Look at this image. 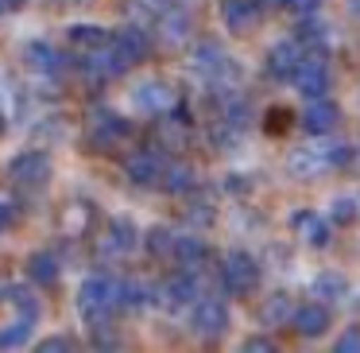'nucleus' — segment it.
I'll use <instances>...</instances> for the list:
<instances>
[{"label":"nucleus","instance_id":"f257e3e1","mask_svg":"<svg viewBox=\"0 0 360 353\" xmlns=\"http://www.w3.org/2000/svg\"><path fill=\"white\" fill-rule=\"evenodd\" d=\"M78 311L89 326H101L112 322V314L124 311V280H112V275H89L78 287Z\"/></svg>","mask_w":360,"mask_h":353},{"label":"nucleus","instance_id":"f03ea898","mask_svg":"<svg viewBox=\"0 0 360 353\" xmlns=\"http://www.w3.org/2000/svg\"><path fill=\"white\" fill-rule=\"evenodd\" d=\"M167 163H171V151H163V144H148V148H136L124 159V175L136 187H159Z\"/></svg>","mask_w":360,"mask_h":353},{"label":"nucleus","instance_id":"7ed1b4c3","mask_svg":"<svg viewBox=\"0 0 360 353\" xmlns=\"http://www.w3.org/2000/svg\"><path fill=\"white\" fill-rule=\"evenodd\" d=\"M128 136V120L120 117V113L105 109V105H97V109H89L86 117V140L94 144L97 151H112L120 140Z\"/></svg>","mask_w":360,"mask_h":353},{"label":"nucleus","instance_id":"20e7f679","mask_svg":"<svg viewBox=\"0 0 360 353\" xmlns=\"http://www.w3.org/2000/svg\"><path fill=\"white\" fill-rule=\"evenodd\" d=\"M256 283H259V264L248 252H229V256H221V287L229 295H252Z\"/></svg>","mask_w":360,"mask_h":353},{"label":"nucleus","instance_id":"39448f33","mask_svg":"<svg viewBox=\"0 0 360 353\" xmlns=\"http://www.w3.org/2000/svg\"><path fill=\"white\" fill-rule=\"evenodd\" d=\"M229 306L221 303L217 295H202L190 303V326H194L198 337H221L229 330Z\"/></svg>","mask_w":360,"mask_h":353},{"label":"nucleus","instance_id":"423d86ee","mask_svg":"<svg viewBox=\"0 0 360 353\" xmlns=\"http://www.w3.org/2000/svg\"><path fill=\"white\" fill-rule=\"evenodd\" d=\"M287 171L295 179H318V175L333 171L329 167V151H326V136H314V144H302L287 156Z\"/></svg>","mask_w":360,"mask_h":353},{"label":"nucleus","instance_id":"0eeeda50","mask_svg":"<svg viewBox=\"0 0 360 353\" xmlns=\"http://www.w3.org/2000/svg\"><path fill=\"white\" fill-rule=\"evenodd\" d=\"M8 179L24 190H35L51 179V159L43 151H20L8 159Z\"/></svg>","mask_w":360,"mask_h":353},{"label":"nucleus","instance_id":"6e6552de","mask_svg":"<svg viewBox=\"0 0 360 353\" xmlns=\"http://www.w3.org/2000/svg\"><path fill=\"white\" fill-rule=\"evenodd\" d=\"M302 43H298V35L295 39H279L271 51H267V63H264V70H267V78L271 82H295V70H298V63H302Z\"/></svg>","mask_w":360,"mask_h":353},{"label":"nucleus","instance_id":"1a4fd4ad","mask_svg":"<svg viewBox=\"0 0 360 353\" xmlns=\"http://www.w3.org/2000/svg\"><path fill=\"white\" fill-rule=\"evenodd\" d=\"M132 105H136V113H148V117H167L171 109H179L174 105V89L167 82H140L132 89Z\"/></svg>","mask_w":360,"mask_h":353},{"label":"nucleus","instance_id":"9d476101","mask_svg":"<svg viewBox=\"0 0 360 353\" xmlns=\"http://www.w3.org/2000/svg\"><path fill=\"white\" fill-rule=\"evenodd\" d=\"M295 89L302 97H326L329 94V66L321 55H306L295 70Z\"/></svg>","mask_w":360,"mask_h":353},{"label":"nucleus","instance_id":"9b49d317","mask_svg":"<svg viewBox=\"0 0 360 353\" xmlns=\"http://www.w3.org/2000/svg\"><path fill=\"white\" fill-rule=\"evenodd\" d=\"M136 244H140V233H136V225H132V221H124V218H117V221H109V225H105L101 256L124 260V256H132V252H136Z\"/></svg>","mask_w":360,"mask_h":353},{"label":"nucleus","instance_id":"f8f14e48","mask_svg":"<svg viewBox=\"0 0 360 353\" xmlns=\"http://www.w3.org/2000/svg\"><path fill=\"white\" fill-rule=\"evenodd\" d=\"M337 125H341V109H337L329 97H310V105H306L302 113V128L310 136H329L337 132Z\"/></svg>","mask_w":360,"mask_h":353},{"label":"nucleus","instance_id":"ddd939ff","mask_svg":"<svg viewBox=\"0 0 360 353\" xmlns=\"http://www.w3.org/2000/svg\"><path fill=\"white\" fill-rule=\"evenodd\" d=\"M155 35L163 47H182L194 35V24H190V16L182 8H163L155 16Z\"/></svg>","mask_w":360,"mask_h":353},{"label":"nucleus","instance_id":"4468645a","mask_svg":"<svg viewBox=\"0 0 360 353\" xmlns=\"http://www.w3.org/2000/svg\"><path fill=\"white\" fill-rule=\"evenodd\" d=\"M24 58H27V66H32L35 74H47V78H58V74L66 70V55L47 39H32L27 51H24Z\"/></svg>","mask_w":360,"mask_h":353},{"label":"nucleus","instance_id":"2eb2a0df","mask_svg":"<svg viewBox=\"0 0 360 353\" xmlns=\"http://www.w3.org/2000/svg\"><path fill=\"white\" fill-rule=\"evenodd\" d=\"M290 221H295V233L302 237L306 244H314V249H326L329 244V229H333L329 218H321V213H314V210H298Z\"/></svg>","mask_w":360,"mask_h":353},{"label":"nucleus","instance_id":"dca6fc26","mask_svg":"<svg viewBox=\"0 0 360 353\" xmlns=\"http://www.w3.org/2000/svg\"><path fill=\"white\" fill-rule=\"evenodd\" d=\"M112 43H117V47L124 51V58H128L132 66L148 63V55H151V35L143 32V27H136V24L120 27V32L112 35Z\"/></svg>","mask_w":360,"mask_h":353},{"label":"nucleus","instance_id":"f3484780","mask_svg":"<svg viewBox=\"0 0 360 353\" xmlns=\"http://www.w3.org/2000/svg\"><path fill=\"white\" fill-rule=\"evenodd\" d=\"M295 311H298V306L290 303V295H283V291H275V295H267L264 303H259V322H264L267 330L295 326Z\"/></svg>","mask_w":360,"mask_h":353},{"label":"nucleus","instance_id":"a211bd4d","mask_svg":"<svg viewBox=\"0 0 360 353\" xmlns=\"http://www.w3.org/2000/svg\"><path fill=\"white\" fill-rule=\"evenodd\" d=\"M295 330L302 337H321L329 330V306L321 303V299L318 303H302L295 311Z\"/></svg>","mask_w":360,"mask_h":353},{"label":"nucleus","instance_id":"6ab92c4d","mask_svg":"<svg viewBox=\"0 0 360 353\" xmlns=\"http://www.w3.org/2000/svg\"><path fill=\"white\" fill-rule=\"evenodd\" d=\"M259 16L256 0H221V20H225L229 32H248Z\"/></svg>","mask_w":360,"mask_h":353},{"label":"nucleus","instance_id":"aec40b11","mask_svg":"<svg viewBox=\"0 0 360 353\" xmlns=\"http://www.w3.org/2000/svg\"><path fill=\"white\" fill-rule=\"evenodd\" d=\"M58 275H63V264H58L55 252H32L27 256V280L35 287H55Z\"/></svg>","mask_w":360,"mask_h":353},{"label":"nucleus","instance_id":"412c9836","mask_svg":"<svg viewBox=\"0 0 360 353\" xmlns=\"http://www.w3.org/2000/svg\"><path fill=\"white\" fill-rule=\"evenodd\" d=\"M174 260H179V268L202 272L205 260H210V244L198 241V237H179V244H174Z\"/></svg>","mask_w":360,"mask_h":353},{"label":"nucleus","instance_id":"4be33fe9","mask_svg":"<svg viewBox=\"0 0 360 353\" xmlns=\"http://www.w3.org/2000/svg\"><path fill=\"white\" fill-rule=\"evenodd\" d=\"M159 144H163L167 151L186 148V144H190V125H186V117H182L179 109H171V113H167V120L159 125Z\"/></svg>","mask_w":360,"mask_h":353},{"label":"nucleus","instance_id":"5701e85b","mask_svg":"<svg viewBox=\"0 0 360 353\" xmlns=\"http://www.w3.org/2000/svg\"><path fill=\"white\" fill-rule=\"evenodd\" d=\"M194 182H198V175H194V167L190 163H167V171H163V182L159 187L167 190V194H190L194 190Z\"/></svg>","mask_w":360,"mask_h":353},{"label":"nucleus","instance_id":"b1692460","mask_svg":"<svg viewBox=\"0 0 360 353\" xmlns=\"http://www.w3.org/2000/svg\"><path fill=\"white\" fill-rule=\"evenodd\" d=\"M66 39H70L74 51H82V55H89V51H97L101 43H109L112 35H105L97 24H74L70 32H66Z\"/></svg>","mask_w":360,"mask_h":353},{"label":"nucleus","instance_id":"393cba45","mask_svg":"<svg viewBox=\"0 0 360 353\" xmlns=\"http://www.w3.org/2000/svg\"><path fill=\"white\" fill-rule=\"evenodd\" d=\"M0 299H4V303H8L12 311H16L12 318H35V314H39V299H35L27 287H20V283L4 287V291H0Z\"/></svg>","mask_w":360,"mask_h":353},{"label":"nucleus","instance_id":"a878e982","mask_svg":"<svg viewBox=\"0 0 360 353\" xmlns=\"http://www.w3.org/2000/svg\"><path fill=\"white\" fill-rule=\"evenodd\" d=\"M143 244H148V256L167 260V256H174V244H179V237H174L167 225H151L148 237H143Z\"/></svg>","mask_w":360,"mask_h":353},{"label":"nucleus","instance_id":"bb28decb","mask_svg":"<svg viewBox=\"0 0 360 353\" xmlns=\"http://www.w3.org/2000/svg\"><path fill=\"white\" fill-rule=\"evenodd\" d=\"M345 291H349V280H345L341 272H321L318 280H314V295H318L321 303H337V299H345Z\"/></svg>","mask_w":360,"mask_h":353},{"label":"nucleus","instance_id":"cd10ccee","mask_svg":"<svg viewBox=\"0 0 360 353\" xmlns=\"http://www.w3.org/2000/svg\"><path fill=\"white\" fill-rule=\"evenodd\" d=\"M298 43H302V47H310L314 55H321V51H326V24H321L318 16L298 20Z\"/></svg>","mask_w":360,"mask_h":353},{"label":"nucleus","instance_id":"c85d7f7f","mask_svg":"<svg viewBox=\"0 0 360 353\" xmlns=\"http://www.w3.org/2000/svg\"><path fill=\"white\" fill-rule=\"evenodd\" d=\"M35 330V318H16L8 326H0V349H12V345H24Z\"/></svg>","mask_w":360,"mask_h":353},{"label":"nucleus","instance_id":"c756f323","mask_svg":"<svg viewBox=\"0 0 360 353\" xmlns=\"http://www.w3.org/2000/svg\"><path fill=\"white\" fill-rule=\"evenodd\" d=\"M213 218H217V210H213L210 198H194V202L186 206V221H190V225H198V229L213 225Z\"/></svg>","mask_w":360,"mask_h":353},{"label":"nucleus","instance_id":"7c9ffc66","mask_svg":"<svg viewBox=\"0 0 360 353\" xmlns=\"http://www.w3.org/2000/svg\"><path fill=\"white\" fill-rule=\"evenodd\" d=\"M329 221H333V225H352V221H356V202H352V198H333Z\"/></svg>","mask_w":360,"mask_h":353},{"label":"nucleus","instance_id":"2f4dec72","mask_svg":"<svg viewBox=\"0 0 360 353\" xmlns=\"http://www.w3.org/2000/svg\"><path fill=\"white\" fill-rule=\"evenodd\" d=\"M151 299V287H143V283L136 280H124V311H136V306H143Z\"/></svg>","mask_w":360,"mask_h":353},{"label":"nucleus","instance_id":"473e14b6","mask_svg":"<svg viewBox=\"0 0 360 353\" xmlns=\"http://www.w3.org/2000/svg\"><path fill=\"white\" fill-rule=\"evenodd\" d=\"M94 345H105V349H120V334L112 330V322H101V326H94Z\"/></svg>","mask_w":360,"mask_h":353},{"label":"nucleus","instance_id":"72a5a7b5","mask_svg":"<svg viewBox=\"0 0 360 353\" xmlns=\"http://www.w3.org/2000/svg\"><path fill=\"white\" fill-rule=\"evenodd\" d=\"M283 8H287L295 20H306V16H318L321 0H283Z\"/></svg>","mask_w":360,"mask_h":353},{"label":"nucleus","instance_id":"f704fd0d","mask_svg":"<svg viewBox=\"0 0 360 353\" xmlns=\"http://www.w3.org/2000/svg\"><path fill=\"white\" fill-rule=\"evenodd\" d=\"M39 349L43 353H66V349H78V342H74L70 334H51V337H43Z\"/></svg>","mask_w":360,"mask_h":353},{"label":"nucleus","instance_id":"c9c22d12","mask_svg":"<svg viewBox=\"0 0 360 353\" xmlns=\"http://www.w3.org/2000/svg\"><path fill=\"white\" fill-rule=\"evenodd\" d=\"M333 349H337V353H360V326H349V330H345V334L333 342Z\"/></svg>","mask_w":360,"mask_h":353},{"label":"nucleus","instance_id":"e433bc0d","mask_svg":"<svg viewBox=\"0 0 360 353\" xmlns=\"http://www.w3.org/2000/svg\"><path fill=\"white\" fill-rule=\"evenodd\" d=\"M244 353H275V342L271 337H248V342H244Z\"/></svg>","mask_w":360,"mask_h":353},{"label":"nucleus","instance_id":"4c0bfd02","mask_svg":"<svg viewBox=\"0 0 360 353\" xmlns=\"http://www.w3.org/2000/svg\"><path fill=\"white\" fill-rule=\"evenodd\" d=\"M283 125H287V113H271V117H267V132L271 136H283Z\"/></svg>","mask_w":360,"mask_h":353},{"label":"nucleus","instance_id":"58836bf2","mask_svg":"<svg viewBox=\"0 0 360 353\" xmlns=\"http://www.w3.org/2000/svg\"><path fill=\"white\" fill-rule=\"evenodd\" d=\"M12 225H16V210H12V206H0V233L12 229Z\"/></svg>","mask_w":360,"mask_h":353},{"label":"nucleus","instance_id":"ea45409f","mask_svg":"<svg viewBox=\"0 0 360 353\" xmlns=\"http://www.w3.org/2000/svg\"><path fill=\"white\" fill-rule=\"evenodd\" d=\"M24 8V0H0V16H8V12H20Z\"/></svg>","mask_w":360,"mask_h":353},{"label":"nucleus","instance_id":"a19ab883","mask_svg":"<svg viewBox=\"0 0 360 353\" xmlns=\"http://www.w3.org/2000/svg\"><path fill=\"white\" fill-rule=\"evenodd\" d=\"M349 8H352V16H360V0H349Z\"/></svg>","mask_w":360,"mask_h":353},{"label":"nucleus","instance_id":"79ce46f5","mask_svg":"<svg viewBox=\"0 0 360 353\" xmlns=\"http://www.w3.org/2000/svg\"><path fill=\"white\" fill-rule=\"evenodd\" d=\"M0 132H4V117H0Z\"/></svg>","mask_w":360,"mask_h":353},{"label":"nucleus","instance_id":"37998d69","mask_svg":"<svg viewBox=\"0 0 360 353\" xmlns=\"http://www.w3.org/2000/svg\"><path fill=\"white\" fill-rule=\"evenodd\" d=\"M167 4H182V0H167Z\"/></svg>","mask_w":360,"mask_h":353}]
</instances>
